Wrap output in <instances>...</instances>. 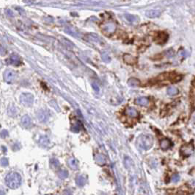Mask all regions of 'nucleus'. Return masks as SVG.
<instances>
[{"mask_svg": "<svg viewBox=\"0 0 195 195\" xmlns=\"http://www.w3.org/2000/svg\"><path fill=\"white\" fill-rule=\"evenodd\" d=\"M181 152L184 156H189L194 153V147L191 144L183 145L181 149Z\"/></svg>", "mask_w": 195, "mask_h": 195, "instance_id": "39448f33", "label": "nucleus"}, {"mask_svg": "<svg viewBox=\"0 0 195 195\" xmlns=\"http://www.w3.org/2000/svg\"><path fill=\"white\" fill-rule=\"evenodd\" d=\"M50 165L52 167H54V168H57L60 166V161H59L56 158H52L50 160Z\"/></svg>", "mask_w": 195, "mask_h": 195, "instance_id": "393cba45", "label": "nucleus"}, {"mask_svg": "<svg viewBox=\"0 0 195 195\" xmlns=\"http://www.w3.org/2000/svg\"><path fill=\"white\" fill-rule=\"evenodd\" d=\"M167 36V34H164V33H163L161 35V34H159V35H158V38L156 39L157 41H158V43H160V44H162V43H164L165 41H166V40H167V38H165Z\"/></svg>", "mask_w": 195, "mask_h": 195, "instance_id": "b1692460", "label": "nucleus"}, {"mask_svg": "<svg viewBox=\"0 0 195 195\" xmlns=\"http://www.w3.org/2000/svg\"><path fill=\"white\" fill-rule=\"evenodd\" d=\"M126 19H127V20L129 21V22H130L131 23H135V22H137V21H138V19H137V16H132V15L126 14Z\"/></svg>", "mask_w": 195, "mask_h": 195, "instance_id": "5701e85b", "label": "nucleus"}, {"mask_svg": "<svg viewBox=\"0 0 195 195\" xmlns=\"http://www.w3.org/2000/svg\"><path fill=\"white\" fill-rule=\"evenodd\" d=\"M9 136V133H8L7 130H2L1 132V139H5V138L8 137Z\"/></svg>", "mask_w": 195, "mask_h": 195, "instance_id": "7c9ffc66", "label": "nucleus"}, {"mask_svg": "<svg viewBox=\"0 0 195 195\" xmlns=\"http://www.w3.org/2000/svg\"><path fill=\"white\" fill-rule=\"evenodd\" d=\"M1 150H2V152H4V153H5V152H7V148H6L5 147H4V146H1Z\"/></svg>", "mask_w": 195, "mask_h": 195, "instance_id": "72a5a7b5", "label": "nucleus"}, {"mask_svg": "<svg viewBox=\"0 0 195 195\" xmlns=\"http://www.w3.org/2000/svg\"><path fill=\"white\" fill-rule=\"evenodd\" d=\"M21 125L24 127V128L29 129L32 127V122L31 118L28 115H24L22 116L21 119Z\"/></svg>", "mask_w": 195, "mask_h": 195, "instance_id": "6e6552de", "label": "nucleus"}, {"mask_svg": "<svg viewBox=\"0 0 195 195\" xmlns=\"http://www.w3.org/2000/svg\"><path fill=\"white\" fill-rule=\"evenodd\" d=\"M146 16L149 18H157L161 15L159 10H150L146 12Z\"/></svg>", "mask_w": 195, "mask_h": 195, "instance_id": "ddd939ff", "label": "nucleus"}, {"mask_svg": "<svg viewBox=\"0 0 195 195\" xmlns=\"http://www.w3.org/2000/svg\"><path fill=\"white\" fill-rule=\"evenodd\" d=\"M93 88H94V89L96 90V91H98V90H99V88H98V87L97 86H96V84L93 85Z\"/></svg>", "mask_w": 195, "mask_h": 195, "instance_id": "f704fd0d", "label": "nucleus"}, {"mask_svg": "<svg viewBox=\"0 0 195 195\" xmlns=\"http://www.w3.org/2000/svg\"><path fill=\"white\" fill-rule=\"evenodd\" d=\"M20 102L26 107H30L34 102V96L30 93H23L20 96Z\"/></svg>", "mask_w": 195, "mask_h": 195, "instance_id": "7ed1b4c3", "label": "nucleus"}, {"mask_svg": "<svg viewBox=\"0 0 195 195\" xmlns=\"http://www.w3.org/2000/svg\"><path fill=\"white\" fill-rule=\"evenodd\" d=\"M180 181V176L178 174H174L172 177V181L173 183H178V181Z\"/></svg>", "mask_w": 195, "mask_h": 195, "instance_id": "c756f323", "label": "nucleus"}, {"mask_svg": "<svg viewBox=\"0 0 195 195\" xmlns=\"http://www.w3.org/2000/svg\"><path fill=\"white\" fill-rule=\"evenodd\" d=\"M17 114V111H16V108L10 107L8 108V114L10 116H15Z\"/></svg>", "mask_w": 195, "mask_h": 195, "instance_id": "cd10ccee", "label": "nucleus"}, {"mask_svg": "<svg viewBox=\"0 0 195 195\" xmlns=\"http://www.w3.org/2000/svg\"><path fill=\"white\" fill-rule=\"evenodd\" d=\"M124 163H125V166L126 168H129L131 167L132 164V160L129 157H126L125 160H124Z\"/></svg>", "mask_w": 195, "mask_h": 195, "instance_id": "c85d7f7f", "label": "nucleus"}, {"mask_svg": "<svg viewBox=\"0 0 195 195\" xmlns=\"http://www.w3.org/2000/svg\"><path fill=\"white\" fill-rule=\"evenodd\" d=\"M128 84L130 86L132 87H137L140 85V81L137 78H130L128 81Z\"/></svg>", "mask_w": 195, "mask_h": 195, "instance_id": "6ab92c4d", "label": "nucleus"}, {"mask_svg": "<svg viewBox=\"0 0 195 195\" xmlns=\"http://www.w3.org/2000/svg\"><path fill=\"white\" fill-rule=\"evenodd\" d=\"M13 150H15V151H16V150H20V148H21L20 144H19V143H16L13 146Z\"/></svg>", "mask_w": 195, "mask_h": 195, "instance_id": "473e14b6", "label": "nucleus"}, {"mask_svg": "<svg viewBox=\"0 0 195 195\" xmlns=\"http://www.w3.org/2000/svg\"><path fill=\"white\" fill-rule=\"evenodd\" d=\"M16 78V73L11 69H7L4 73V80L7 83H11L13 82Z\"/></svg>", "mask_w": 195, "mask_h": 195, "instance_id": "423d86ee", "label": "nucleus"}, {"mask_svg": "<svg viewBox=\"0 0 195 195\" xmlns=\"http://www.w3.org/2000/svg\"><path fill=\"white\" fill-rule=\"evenodd\" d=\"M102 58H103V60H104V61H105V62L110 61V58H109V55H108L106 53H103L102 54Z\"/></svg>", "mask_w": 195, "mask_h": 195, "instance_id": "2f4dec72", "label": "nucleus"}, {"mask_svg": "<svg viewBox=\"0 0 195 195\" xmlns=\"http://www.w3.org/2000/svg\"><path fill=\"white\" fill-rule=\"evenodd\" d=\"M126 114L132 118H137L139 116L138 111L135 108H128L126 110Z\"/></svg>", "mask_w": 195, "mask_h": 195, "instance_id": "f8f14e48", "label": "nucleus"}, {"mask_svg": "<svg viewBox=\"0 0 195 195\" xmlns=\"http://www.w3.org/2000/svg\"><path fill=\"white\" fill-rule=\"evenodd\" d=\"M138 195H148V190L146 187V186L144 184H142L139 187Z\"/></svg>", "mask_w": 195, "mask_h": 195, "instance_id": "aec40b11", "label": "nucleus"}, {"mask_svg": "<svg viewBox=\"0 0 195 195\" xmlns=\"http://www.w3.org/2000/svg\"><path fill=\"white\" fill-rule=\"evenodd\" d=\"M68 165L70 169L73 170H76L78 169V163L76 159L73 158H70L68 160Z\"/></svg>", "mask_w": 195, "mask_h": 195, "instance_id": "9d476101", "label": "nucleus"}, {"mask_svg": "<svg viewBox=\"0 0 195 195\" xmlns=\"http://www.w3.org/2000/svg\"><path fill=\"white\" fill-rule=\"evenodd\" d=\"M87 182V180L86 178H84V177L82 176V175H79V176H78L76 178V185L78 186H84L85 183H86Z\"/></svg>", "mask_w": 195, "mask_h": 195, "instance_id": "a211bd4d", "label": "nucleus"}, {"mask_svg": "<svg viewBox=\"0 0 195 195\" xmlns=\"http://www.w3.org/2000/svg\"><path fill=\"white\" fill-rule=\"evenodd\" d=\"M167 92L170 96H175V95L178 94V90L175 87H170V88H167Z\"/></svg>", "mask_w": 195, "mask_h": 195, "instance_id": "412c9836", "label": "nucleus"}, {"mask_svg": "<svg viewBox=\"0 0 195 195\" xmlns=\"http://www.w3.org/2000/svg\"><path fill=\"white\" fill-rule=\"evenodd\" d=\"M39 143L40 145L43 147H48V145L50 143L49 142V139L48 136H40V139H39Z\"/></svg>", "mask_w": 195, "mask_h": 195, "instance_id": "f3484780", "label": "nucleus"}, {"mask_svg": "<svg viewBox=\"0 0 195 195\" xmlns=\"http://www.w3.org/2000/svg\"><path fill=\"white\" fill-rule=\"evenodd\" d=\"M135 103L138 105L141 106H147L149 103V100L147 97L142 96V97H139L136 99Z\"/></svg>", "mask_w": 195, "mask_h": 195, "instance_id": "4468645a", "label": "nucleus"}, {"mask_svg": "<svg viewBox=\"0 0 195 195\" xmlns=\"http://www.w3.org/2000/svg\"><path fill=\"white\" fill-rule=\"evenodd\" d=\"M0 164L2 167H7L9 164V160H8V158H6V157H3V158H1V160H0Z\"/></svg>", "mask_w": 195, "mask_h": 195, "instance_id": "a878e982", "label": "nucleus"}, {"mask_svg": "<svg viewBox=\"0 0 195 195\" xmlns=\"http://www.w3.org/2000/svg\"><path fill=\"white\" fill-rule=\"evenodd\" d=\"M123 60L126 63L130 65H133L136 63V58L129 54H125L123 55Z\"/></svg>", "mask_w": 195, "mask_h": 195, "instance_id": "2eb2a0df", "label": "nucleus"}, {"mask_svg": "<svg viewBox=\"0 0 195 195\" xmlns=\"http://www.w3.org/2000/svg\"><path fill=\"white\" fill-rule=\"evenodd\" d=\"M37 119L39 122H46L49 119V114L46 111L40 110L37 112Z\"/></svg>", "mask_w": 195, "mask_h": 195, "instance_id": "1a4fd4ad", "label": "nucleus"}, {"mask_svg": "<svg viewBox=\"0 0 195 195\" xmlns=\"http://www.w3.org/2000/svg\"><path fill=\"white\" fill-rule=\"evenodd\" d=\"M171 142L168 139H163L160 142V147L162 150H167V149H169L171 147Z\"/></svg>", "mask_w": 195, "mask_h": 195, "instance_id": "dca6fc26", "label": "nucleus"}, {"mask_svg": "<svg viewBox=\"0 0 195 195\" xmlns=\"http://www.w3.org/2000/svg\"><path fill=\"white\" fill-rule=\"evenodd\" d=\"M8 64L13 65V66H19L21 64V60L20 57L16 54H12L9 57V58L7 60Z\"/></svg>", "mask_w": 195, "mask_h": 195, "instance_id": "0eeeda50", "label": "nucleus"}, {"mask_svg": "<svg viewBox=\"0 0 195 195\" xmlns=\"http://www.w3.org/2000/svg\"><path fill=\"white\" fill-rule=\"evenodd\" d=\"M95 160H96V162L98 163L100 166H103L106 163V158L104 155L102 154H98L95 156Z\"/></svg>", "mask_w": 195, "mask_h": 195, "instance_id": "9b49d317", "label": "nucleus"}, {"mask_svg": "<svg viewBox=\"0 0 195 195\" xmlns=\"http://www.w3.org/2000/svg\"><path fill=\"white\" fill-rule=\"evenodd\" d=\"M103 31L107 34H111L115 31L116 25L113 22H106L101 25Z\"/></svg>", "mask_w": 195, "mask_h": 195, "instance_id": "20e7f679", "label": "nucleus"}, {"mask_svg": "<svg viewBox=\"0 0 195 195\" xmlns=\"http://www.w3.org/2000/svg\"><path fill=\"white\" fill-rule=\"evenodd\" d=\"M153 138L151 135L142 134L140 135L137 139V145L140 149L144 150H148L153 147Z\"/></svg>", "mask_w": 195, "mask_h": 195, "instance_id": "f257e3e1", "label": "nucleus"}, {"mask_svg": "<svg viewBox=\"0 0 195 195\" xmlns=\"http://www.w3.org/2000/svg\"><path fill=\"white\" fill-rule=\"evenodd\" d=\"M58 176L60 179H65L68 177V172L65 169H61L58 172Z\"/></svg>", "mask_w": 195, "mask_h": 195, "instance_id": "4be33fe9", "label": "nucleus"}, {"mask_svg": "<svg viewBox=\"0 0 195 195\" xmlns=\"http://www.w3.org/2000/svg\"><path fill=\"white\" fill-rule=\"evenodd\" d=\"M5 183L11 189L18 188L21 184V178L19 173L10 172L5 178Z\"/></svg>", "mask_w": 195, "mask_h": 195, "instance_id": "f03ea898", "label": "nucleus"}, {"mask_svg": "<svg viewBox=\"0 0 195 195\" xmlns=\"http://www.w3.org/2000/svg\"><path fill=\"white\" fill-rule=\"evenodd\" d=\"M81 130V123L78 122L75 125H73L71 127V130L74 133H78Z\"/></svg>", "mask_w": 195, "mask_h": 195, "instance_id": "bb28decb", "label": "nucleus"}]
</instances>
